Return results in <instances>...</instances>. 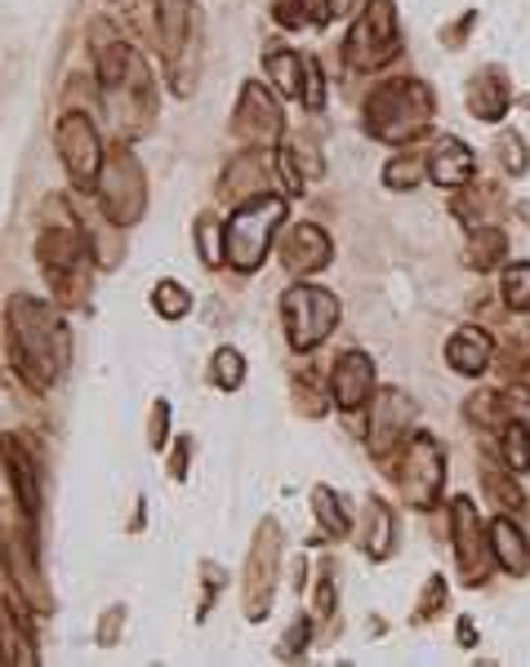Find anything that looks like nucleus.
Wrapping results in <instances>:
<instances>
[{"label": "nucleus", "mask_w": 530, "mask_h": 667, "mask_svg": "<svg viewBox=\"0 0 530 667\" xmlns=\"http://www.w3.org/2000/svg\"><path fill=\"white\" fill-rule=\"evenodd\" d=\"M490 551H495V561L508 570V575H530V543H526V534L517 529V521H508V516H499V521H490Z\"/></svg>", "instance_id": "nucleus-26"}, {"label": "nucleus", "mask_w": 530, "mask_h": 667, "mask_svg": "<svg viewBox=\"0 0 530 667\" xmlns=\"http://www.w3.org/2000/svg\"><path fill=\"white\" fill-rule=\"evenodd\" d=\"M196 250H201L205 267H224V222L215 214L196 218Z\"/></svg>", "instance_id": "nucleus-34"}, {"label": "nucleus", "mask_w": 530, "mask_h": 667, "mask_svg": "<svg viewBox=\"0 0 530 667\" xmlns=\"http://www.w3.org/2000/svg\"><path fill=\"white\" fill-rule=\"evenodd\" d=\"M281 325H285V339L294 352H316L322 348L335 325H339V298L322 285H290L281 294Z\"/></svg>", "instance_id": "nucleus-8"}, {"label": "nucleus", "mask_w": 530, "mask_h": 667, "mask_svg": "<svg viewBox=\"0 0 530 667\" xmlns=\"http://www.w3.org/2000/svg\"><path fill=\"white\" fill-rule=\"evenodd\" d=\"M94 200L98 209L108 214L117 228H134L148 209V178H143V165L134 156L130 143H117L102 161V174L94 183Z\"/></svg>", "instance_id": "nucleus-7"}, {"label": "nucleus", "mask_w": 530, "mask_h": 667, "mask_svg": "<svg viewBox=\"0 0 530 667\" xmlns=\"http://www.w3.org/2000/svg\"><path fill=\"white\" fill-rule=\"evenodd\" d=\"M459 645H464V649H473V645H477V627H473L468 619H459Z\"/></svg>", "instance_id": "nucleus-51"}, {"label": "nucleus", "mask_w": 530, "mask_h": 667, "mask_svg": "<svg viewBox=\"0 0 530 667\" xmlns=\"http://www.w3.org/2000/svg\"><path fill=\"white\" fill-rule=\"evenodd\" d=\"M156 36H161V58H165L174 89L192 94L187 54L196 50V36H201V14H196L192 0H156Z\"/></svg>", "instance_id": "nucleus-12"}, {"label": "nucleus", "mask_w": 530, "mask_h": 667, "mask_svg": "<svg viewBox=\"0 0 530 667\" xmlns=\"http://www.w3.org/2000/svg\"><path fill=\"white\" fill-rule=\"evenodd\" d=\"M451 521H455V561L468 583H482L490 561V534H482V516L473 499H451Z\"/></svg>", "instance_id": "nucleus-16"}, {"label": "nucleus", "mask_w": 530, "mask_h": 667, "mask_svg": "<svg viewBox=\"0 0 530 667\" xmlns=\"http://www.w3.org/2000/svg\"><path fill=\"white\" fill-rule=\"evenodd\" d=\"M446 365L464 379H477L495 365V339L482 329V325H459L446 343Z\"/></svg>", "instance_id": "nucleus-22"}, {"label": "nucleus", "mask_w": 530, "mask_h": 667, "mask_svg": "<svg viewBox=\"0 0 530 667\" xmlns=\"http://www.w3.org/2000/svg\"><path fill=\"white\" fill-rule=\"evenodd\" d=\"M98 107L108 117L117 143H134L156 125V76L130 41L98 45Z\"/></svg>", "instance_id": "nucleus-2"}, {"label": "nucleus", "mask_w": 530, "mask_h": 667, "mask_svg": "<svg viewBox=\"0 0 530 667\" xmlns=\"http://www.w3.org/2000/svg\"><path fill=\"white\" fill-rule=\"evenodd\" d=\"M0 468H6L10 490H14V499L23 503V512H28L32 521H41V463L28 455L23 436H14V431L0 436Z\"/></svg>", "instance_id": "nucleus-19"}, {"label": "nucleus", "mask_w": 530, "mask_h": 667, "mask_svg": "<svg viewBox=\"0 0 530 667\" xmlns=\"http://www.w3.org/2000/svg\"><path fill=\"white\" fill-rule=\"evenodd\" d=\"M423 170H429V178L437 183V187H451V192H459V187H468L473 183V170H477V156L468 152V143H459V139H437L433 143V152H429V161H423Z\"/></svg>", "instance_id": "nucleus-23"}, {"label": "nucleus", "mask_w": 530, "mask_h": 667, "mask_svg": "<svg viewBox=\"0 0 530 667\" xmlns=\"http://www.w3.org/2000/svg\"><path fill=\"white\" fill-rule=\"evenodd\" d=\"M499 294L512 311H530V263H508L504 281H499Z\"/></svg>", "instance_id": "nucleus-36"}, {"label": "nucleus", "mask_w": 530, "mask_h": 667, "mask_svg": "<svg viewBox=\"0 0 530 667\" xmlns=\"http://www.w3.org/2000/svg\"><path fill=\"white\" fill-rule=\"evenodd\" d=\"M433 111H437V98L419 76H392L366 94L361 117H366L370 139H379L388 147H405L433 125Z\"/></svg>", "instance_id": "nucleus-5"}, {"label": "nucleus", "mask_w": 530, "mask_h": 667, "mask_svg": "<svg viewBox=\"0 0 530 667\" xmlns=\"http://www.w3.org/2000/svg\"><path fill=\"white\" fill-rule=\"evenodd\" d=\"M299 409H307L312 418H322L331 409V396H316V383L307 379V383H299Z\"/></svg>", "instance_id": "nucleus-47"}, {"label": "nucleus", "mask_w": 530, "mask_h": 667, "mask_svg": "<svg viewBox=\"0 0 530 667\" xmlns=\"http://www.w3.org/2000/svg\"><path fill=\"white\" fill-rule=\"evenodd\" d=\"M299 178H322L326 174V161H322V147H316V139H290V147H285V156H281Z\"/></svg>", "instance_id": "nucleus-32"}, {"label": "nucleus", "mask_w": 530, "mask_h": 667, "mask_svg": "<svg viewBox=\"0 0 530 667\" xmlns=\"http://www.w3.org/2000/svg\"><path fill=\"white\" fill-rule=\"evenodd\" d=\"M504 250H508V237L499 228H490V222H482V228H473V241H468V254L464 263L473 272H490L495 263H504Z\"/></svg>", "instance_id": "nucleus-29"}, {"label": "nucleus", "mask_w": 530, "mask_h": 667, "mask_svg": "<svg viewBox=\"0 0 530 667\" xmlns=\"http://www.w3.org/2000/svg\"><path fill=\"white\" fill-rule=\"evenodd\" d=\"M272 19L290 32H299V28H307V6L303 0H272Z\"/></svg>", "instance_id": "nucleus-44"}, {"label": "nucleus", "mask_w": 530, "mask_h": 667, "mask_svg": "<svg viewBox=\"0 0 530 667\" xmlns=\"http://www.w3.org/2000/svg\"><path fill=\"white\" fill-rule=\"evenodd\" d=\"M499 161H504V170L517 178V174H526V165H530V152H526V143H521V134H504L499 139Z\"/></svg>", "instance_id": "nucleus-43"}, {"label": "nucleus", "mask_w": 530, "mask_h": 667, "mask_svg": "<svg viewBox=\"0 0 530 667\" xmlns=\"http://www.w3.org/2000/svg\"><path fill=\"white\" fill-rule=\"evenodd\" d=\"M397 534V521H392V507L383 499H366V525H361V547L366 556H375V561H388L392 556V538Z\"/></svg>", "instance_id": "nucleus-27"}, {"label": "nucleus", "mask_w": 530, "mask_h": 667, "mask_svg": "<svg viewBox=\"0 0 530 667\" xmlns=\"http://www.w3.org/2000/svg\"><path fill=\"white\" fill-rule=\"evenodd\" d=\"M232 134L246 143V147H263L272 152L285 134V111L277 102V94L263 85V80H246L241 85V98L232 107Z\"/></svg>", "instance_id": "nucleus-13"}, {"label": "nucleus", "mask_w": 530, "mask_h": 667, "mask_svg": "<svg viewBox=\"0 0 530 667\" xmlns=\"http://www.w3.org/2000/svg\"><path fill=\"white\" fill-rule=\"evenodd\" d=\"M307 645H312V623L299 614L294 623H290V632L281 636V645H277V654L281 658H299V654H307Z\"/></svg>", "instance_id": "nucleus-42"}, {"label": "nucleus", "mask_w": 530, "mask_h": 667, "mask_svg": "<svg viewBox=\"0 0 530 667\" xmlns=\"http://www.w3.org/2000/svg\"><path fill=\"white\" fill-rule=\"evenodd\" d=\"M414 423V401L401 387H375V409H370V455L388 459L397 445L410 436Z\"/></svg>", "instance_id": "nucleus-15"}, {"label": "nucleus", "mask_w": 530, "mask_h": 667, "mask_svg": "<svg viewBox=\"0 0 530 667\" xmlns=\"http://www.w3.org/2000/svg\"><path fill=\"white\" fill-rule=\"evenodd\" d=\"M353 6H357V0H326L331 23H335V19H344V14H353Z\"/></svg>", "instance_id": "nucleus-50"}, {"label": "nucleus", "mask_w": 530, "mask_h": 667, "mask_svg": "<svg viewBox=\"0 0 530 667\" xmlns=\"http://www.w3.org/2000/svg\"><path fill=\"white\" fill-rule=\"evenodd\" d=\"M121 623H126V605H112L108 614H102V623H98V645H117Z\"/></svg>", "instance_id": "nucleus-48"}, {"label": "nucleus", "mask_w": 530, "mask_h": 667, "mask_svg": "<svg viewBox=\"0 0 530 667\" xmlns=\"http://www.w3.org/2000/svg\"><path fill=\"white\" fill-rule=\"evenodd\" d=\"M442 605H446V579H442V575H433L429 583H423V597H419L414 623H429V619H437V614H442Z\"/></svg>", "instance_id": "nucleus-41"}, {"label": "nucleus", "mask_w": 530, "mask_h": 667, "mask_svg": "<svg viewBox=\"0 0 530 667\" xmlns=\"http://www.w3.org/2000/svg\"><path fill=\"white\" fill-rule=\"evenodd\" d=\"M419 183H423V165L414 156H392L383 165V187L388 192H414Z\"/></svg>", "instance_id": "nucleus-39"}, {"label": "nucleus", "mask_w": 530, "mask_h": 667, "mask_svg": "<svg viewBox=\"0 0 530 667\" xmlns=\"http://www.w3.org/2000/svg\"><path fill=\"white\" fill-rule=\"evenodd\" d=\"M281 263L290 276H312V272H326L331 259H335V245L331 237L316 228V222H294V228H285L281 237Z\"/></svg>", "instance_id": "nucleus-17"}, {"label": "nucleus", "mask_w": 530, "mask_h": 667, "mask_svg": "<svg viewBox=\"0 0 530 667\" xmlns=\"http://www.w3.org/2000/svg\"><path fill=\"white\" fill-rule=\"evenodd\" d=\"M165 440H170V405H165V401H156V405H152V427H148V445H152V450H161Z\"/></svg>", "instance_id": "nucleus-46"}, {"label": "nucleus", "mask_w": 530, "mask_h": 667, "mask_svg": "<svg viewBox=\"0 0 530 667\" xmlns=\"http://www.w3.org/2000/svg\"><path fill=\"white\" fill-rule=\"evenodd\" d=\"M299 102H303L307 111H322V107H326V76H322V67H316V58H312V54H303V76H299Z\"/></svg>", "instance_id": "nucleus-38"}, {"label": "nucleus", "mask_w": 530, "mask_h": 667, "mask_svg": "<svg viewBox=\"0 0 530 667\" xmlns=\"http://www.w3.org/2000/svg\"><path fill=\"white\" fill-rule=\"evenodd\" d=\"M263 67H268V80L285 94V98H299V76H303V54H294V50H272L268 58H263Z\"/></svg>", "instance_id": "nucleus-30"}, {"label": "nucleus", "mask_w": 530, "mask_h": 667, "mask_svg": "<svg viewBox=\"0 0 530 667\" xmlns=\"http://www.w3.org/2000/svg\"><path fill=\"white\" fill-rule=\"evenodd\" d=\"M0 663L6 667H36L41 649L32 636V610L19 597H0Z\"/></svg>", "instance_id": "nucleus-18"}, {"label": "nucleus", "mask_w": 530, "mask_h": 667, "mask_svg": "<svg viewBox=\"0 0 530 667\" xmlns=\"http://www.w3.org/2000/svg\"><path fill=\"white\" fill-rule=\"evenodd\" d=\"M6 348L10 365L32 392H54L72 357V339L58 307H50L36 294H14L6 303Z\"/></svg>", "instance_id": "nucleus-1"}, {"label": "nucleus", "mask_w": 530, "mask_h": 667, "mask_svg": "<svg viewBox=\"0 0 530 667\" xmlns=\"http://www.w3.org/2000/svg\"><path fill=\"white\" fill-rule=\"evenodd\" d=\"M187 459H192V436H183V440L174 445V459H170V477H174V481L187 477Z\"/></svg>", "instance_id": "nucleus-49"}, {"label": "nucleus", "mask_w": 530, "mask_h": 667, "mask_svg": "<svg viewBox=\"0 0 530 667\" xmlns=\"http://www.w3.org/2000/svg\"><path fill=\"white\" fill-rule=\"evenodd\" d=\"M366 401H375V361L353 348L331 370V405H339L344 414H357Z\"/></svg>", "instance_id": "nucleus-20"}, {"label": "nucleus", "mask_w": 530, "mask_h": 667, "mask_svg": "<svg viewBox=\"0 0 530 667\" xmlns=\"http://www.w3.org/2000/svg\"><path fill=\"white\" fill-rule=\"evenodd\" d=\"M45 200L54 205L58 218L41 228V237H36V259H41L45 281L54 285L58 303L72 307V311H80V307H89V298H85V272L94 267V259H89V245H85L80 222H76V214H72V200H67V196H45Z\"/></svg>", "instance_id": "nucleus-4"}, {"label": "nucleus", "mask_w": 530, "mask_h": 667, "mask_svg": "<svg viewBox=\"0 0 530 667\" xmlns=\"http://www.w3.org/2000/svg\"><path fill=\"white\" fill-rule=\"evenodd\" d=\"M499 455H504L508 472H530V427L504 423L499 427Z\"/></svg>", "instance_id": "nucleus-31"}, {"label": "nucleus", "mask_w": 530, "mask_h": 667, "mask_svg": "<svg viewBox=\"0 0 530 667\" xmlns=\"http://www.w3.org/2000/svg\"><path fill=\"white\" fill-rule=\"evenodd\" d=\"M76 222H80V232H85V245H89L94 267H117V263H121V250H126L117 222H112L108 214H102L98 205H94V209H85V205H80Z\"/></svg>", "instance_id": "nucleus-24"}, {"label": "nucleus", "mask_w": 530, "mask_h": 667, "mask_svg": "<svg viewBox=\"0 0 530 667\" xmlns=\"http://www.w3.org/2000/svg\"><path fill=\"white\" fill-rule=\"evenodd\" d=\"M277 566H281V525L268 516L259 521V534L250 543L246 556V619L259 623L272 610V592H277Z\"/></svg>", "instance_id": "nucleus-14"}, {"label": "nucleus", "mask_w": 530, "mask_h": 667, "mask_svg": "<svg viewBox=\"0 0 530 667\" xmlns=\"http://www.w3.org/2000/svg\"><path fill=\"white\" fill-rule=\"evenodd\" d=\"M152 307L161 311V320H183L192 311V294L179 285V281H161L152 289Z\"/></svg>", "instance_id": "nucleus-37"}, {"label": "nucleus", "mask_w": 530, "mask_h": 667, "mask_svg": "<svg viewBox=\"0 0 530 667\" xmlns=\"http://www.w3.org/2000/svg\"><path fill=\"white\" fill-rule=\"evenodd\" d=\"M401 54V28L392 0H366L353 32L344 36V63L353 72H379Z\"/></svg>", "instance_id": "nucleus-10"}, {"label": "nucleus", "mask_w": 530, "mask_h": 667, "mask_svg": "<svg viewBox=\"0 0 530 667\" xmlns=\"http://www.w3.org/2000/svg\"><path fill=\"white\" fill-rule=\"evenodd\" d=\"M397 490L410 507L429 512L446 490V450L433 431H410L397 459Z\"/></svg>", "instance_id": "nucleus-9"}, {"label": "nucleus", "mask_w": 530, "mask_h": 667, "mask_svg": "<svg viewBox=\"0 0 530 667\" xmlns=\"http://www.w3.org/2000/svg\"><path fill=\"white\" fill-rule=\"evenodd\" d=\"M272 165H277V152H263V147H246L228 170H224V196H232L237 205L250 200V196H263L272 192Z\"/></svg>", "instance_id": "nucleus-21"}, {"label": "nucleus", "mask_w": 530, "mask_h": 667, "mask_svg": "<svg viewBox=\"0 0 530 667\" xmlns=\"http://www.w3.org/2000/svg\"><path fill=\"white\" fill-rule=\"evenodd\" d=\"M312 610H316V619H335V575H331V566H326V575H322V583H316V597H312Z\"/></svg>", "instance_id": "nucleus-45"}, {"label": "nucleus", "mask_w": 530, "mask_h": 667, "mask_svg": "<svg viewBox=\"0 0 530 667\" xmlns=\"http://www.w3.org/2000/svg\"><path fill=\"white\" fill-rule=\"evenodd\" d=\"M495 396H499L504 423H521V427H530V387H526V383L504 387V392H495Z\"/></svg>", "instance_id": "nucleus-40"}, {"label": "nucleus", "mask_w": 530, "mask_h": 667, "mask_svg": "<svg viewBox=\"0 0 530 667\" xmlns=\"http://www.w3.org/2000/svg\"><path fill=\"white\" fill-rule=\"evenodd\" d=\"M41 521L23 512L19 499H0V570L10 579V597H19L32 614L54 610V592L41 570Z\"/></svg>", "instance_id": "nucleus-3"}, {"label": "nucleus", "mask_w": 530, "mask_h": 667, "mask_svg": "<svg viewBox=\"0 0 530 667\" xmlns=\"http://www.w3.org/2000/svg\"><path fill=\"white\" fill-rule=\"evenodd\" d=\"M508 107H512V89H508L504 72H499V67H482V72L468 80V111H473L477 121L495 125V121L508 117Z\"/></svg>", "instance_id": "nucleus-25"}, {"label": "nucleus", "mask_w": 530, "mask_h": 667, "mask_svg": "<svg viewBox=\"0 0 530 667\" xmlns=\"http://www.w3.org/2000/svg\"><path fill=\"white\" fill-rule=\"evenodd\" d=\"M54 147H58V161L67 170V178L80 187V192H94L98 174H102V161H108V147L98 139V125L85 117L80 107H67L58 125H54Z\"/></svg>", "instance_id": "nucleus-11"}, {"label": "nucleus", "mask_w": 530, "mask_h": 667, "mask_svg": "<svg viewBox=\"0 0 530 667\" xmlns=\"http://www.w3.org/2000/svg\"><path fill=\"white\" fill-rule=\"evenodd\" d=\"M209 383L219 392H237L246 383V357L237 348H219L215 361H209Z\"/></svg>", "instance_id": "nucleus-33"}, {"label": "nucleus", "mask_w": 530, "mask_h": 667, "mask_svg": "<svg viewBox=\"0 0 530 667\" xmlns=\"http://www.w3.org/2000/svg\"><path fill=\"white\" fill-rule=\"evenodd\" d=\"M312 512H316V525H322L326 538H348L353 534V516H348V507L339 503V494L331 485H312Z\"/></svg>", "instance_id": "nucleus-28"}, {"label": "nucleus", "mask_w": 530, "mask_h": 667, "mask_svg": "<svg viewBox=\"0 0 530 667\" xmlns=\"http://www.w3.org/2000/svg\"><path fill=\"white\" fill-rule=\"evenodd\" d=\"M285 228V200L277 192H263V196H250L241 200L228 222H224V263L241 276L259 272L268 263V250H272V237Z\"/></svg>", "instance_id": "nucleus-6"}, {"label": "nucleus", "mask_w": 530, "mask_h": 667, "mask_svg": "<svg viewBox=\"0 0 530 667\" xmlns=\"http://www.w3.org/2000/svg\"><path fill=\"white\" fill-rule=\"evenodd\" d=\"M517 477V472H512ZM508 472H499V468H482V485H486V494H495V503H504L508 512H526V494H521V485L512 481Z\"/></svg>", "instance_id": "nucleus-35"}]
</instances>
